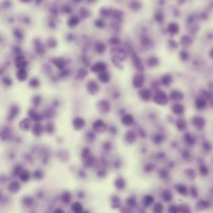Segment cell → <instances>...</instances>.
I'll use <instances>...</instances> for the list:
<instances>
[{
	"mask_svg": "<svg viewBox=\"0 0 213 213\" xmlns=\"http://www.w3.org/2000/svg\"><path fill=\"white\" fill-rule=\"evenodd\" d=\"M95 25H98L97 27L98 28H103L104 27V22L101 21V20H97L95 22Z\"/></svg>",
	"mask_w": 213,
	"mask_h": 213,
	"instance_id": "f5cc1de1",
	"label": "cell"
},
{
	"mask_svg": "<svg viewBox=\"0 0 213 213\" xmlns=\"http://www.w3.org/2000/svg\"><path fill=\"white\" fill-rule=\"evenodd\" d=\"M95 50L98 53L101 54V53H103V52L105 51V44L103 43L99 42V43H97L95 44Z\"/></svg>",
	"mask_w": 213,
	"mask_h": 213,
	"instance_id": "f1b7e54d",
	"label": "cell"
},
{
	"mask_svg": "<svg viewBox=\"0 0 213 213\" xmlns=\"http://www.w3.org/2000/svg\"><path fill=\"white\" fill-rule=\"evenodd\" d=\"M71 210H72V212L74 213H82L84 212L83 211V206L78 202H76L72 203V205H71Z\"/></svg>",
	"mask_w": 213,
	"mask_h": 213,
	"instance_id": "e0dca14e",
	"label": "cell"
},
{
	"mask_svg": "<svg viewBox=\"0 0 213 213\" xmlns=\"http://www.w3.org/2000/svg\"><path fill=\"white\" fill-rule=\"evenodd\" d=\"M3 83L7 86H9V85H12V80L11 79L8 78V77H4L3 79Z\"/></svg>",
	"mask_w": 213,
	"mask_h": 213,
	"instance_id": "ee69618b",
	"label": "cell"
},
{
	"mask_svg": "<svg viewBox=\"0 0 213 213\" xmlns=\"http://www.w3.org/2000/svg\"><path fill=\"white\" fill-rule=\"evenodd\" d=\"M41 98L39 97V96H35L34 97V100H33V103H34V105H35L36 106H37V105H39V104L41 103Z\"/></svg>",
	"mask_w": 213,
	"mask_h": 213,
	"instance_id": "f907efd6",
	"label": "cell"
},
{
	"mask_svg": "<svg viewBox=\"0 0 213 213\" xmlns=\"http://www.w3.org/2000/svg\"><path fill=\"white\" fill-rule=\"evenodd\" d=\"M19 178H20V180H21L22 182H23V183L28 182L29 180V178H30V173H29L28 171L26 170V169H23L21 172L20 175H19Z\"/></svg>",
	"mask_w": 213,
	"mask_h": 213,
	"instance_id": "7402d4cb",
	"label": "cell"
},
{
	"mask_svg": "<svg viewBox=\"0 0 213 213\" xmlns=\"http://www.w3.org/2000/svg\"><path fill=\"white\" fill-rule=\"evenodd\" d=\"M22 168L20 166H17L15 167L14 169V175H20L22 172Z\"/></svg>",
	"mask_w": 213,
	"mask_h": 213,
	"instance_id": "f6af8a7d",
	"label": "cell"
},
{
	"mask_svg": "<svg viewBox=\"0 0 213 213\" xmlns=\"http://www.w3.org/2000/svg\"><path fill=\"white\" fill-rule=\"evenodd\" d=\"M105 68H106V66H105V64L104 62H98L95 63V64L91 66V71H92V72H94V73L99 74V73H101V72L105 71Z\"/></svg>",
	"mask_w": 213,
	"mask_h": 213,
	"instance_id": "5b68a950",
	"label": "cell"
},
{
	"mask_svg": "<svg viewBox=\"0 0 213 213\" xmlns=\"http://www.w3.org/2000/svg\"><path fill=\"white\" fill-rule=\"evenodd\" d=\"M34 177H35L36 178H37V179H40V178H43V173H42V172H40V171H37V172H35Z\"/></svg>",
	"mask_w": 213,
	"mask_h": 213,
	"instance_id": "816d5d0a",
	"label": "cell"
},
{
	"mask_svg": "<svg viewBox=\"0 0 213 213\" xmlns=\"http://www.w3.org/2000/svg\"><path fill=\"white\" fill-rule=\"evenodd\" d=\"M28 114L30 119L32 120L33 121H35V122H37V123H38L39 121L42 120V115L39 114L38 113H37L34 110H30Z\"/></svg>",
	"mask_w": 213,
	"mask_h": 213,
	"instance_id": "9a60e30c",
	"label": "cell"
},
{
	"mask_svg": "<svg viewBox=\"0 0 213 213\" xmlns=\"http://www.w3.org/2000/svg\"><path fill=\"white\" fill-rule=\"evenodd\" d=\"M96 107H97V110H99V112L104 114L109 113V111L110 110V103L107 100H105V99L98 101L97 104H96Z\"/></svg>",
	"mask_w": 213,
	"mask_h": 213,
	"instance_id": "6da1fadb",
	"label": "cell"
},
{
	"mask_svg": "<svg viewBox=\"0 0 213 213\" xmlns=\"http://www.w3.org/2000/svg\"><path fill=\"white\" fill-rule=\"evenodd\" d=\"M162 141H163V137H162V135H158L154 137V142L157 143H161Z\"/></svg>",
	"mask_w": 213,
	"mask_h": 213,
	"instance_id": "c3c4849f",
	"label": "cell"
},
{
	"mask_svg": "<svg viewBox=\"0 0 213 213\" xmlns=\"http://www.w3.org/2000/svg\"><path fill=\"white\" fill-rule=\"evenodd\" d=\"M172 110L176 114H181L183 112V107L181 105H175L172 108Z\"/></svg>",
	"mask_w": 213,
	"mask_h": 213,
	"instance_id": "d6a6232c",
	"label": "cell"
},
{
	"mask_svg": "<svg viewBox=\"0 0 213 213\" xmlns=\"http://www.w3.org/2000/svg\"><path fill=\"white\" fill-rule=\"evenodd\" d=\"M88 74V71H86V69L84 68V67H81L80 68L78 71V76L80 79H84L87 76Z\"/></svg>",
	"mask_w": 213,
	"mask_h": 213,
	"instance_id": "836d02e7",
	"label": "cell"
},
{
	"mask_svg": "<svg viewBox=\"0 0 213 213\" xmlns=\"http://www.w3.org/2000/svg\"><path fill=\"white\" fill-rule=\"evenodd\" d=\"M35 46H36V51L38 52V53H43L44 52V48H43L42 43L38 41H36L35 42Z\"/></svg>",
	"mask_w": 213,
	"mask_h": 213,
	"instance_id": "d590c367",
	"label": "cell"
},
{
	"mask_svg": "<svg viewBox=\"0 0 213 213\" xmlns=\"http://www.w3.org/2000/svg\"><path fill=\"white\" fill-rule=\"evenodd\" d=\"M178 211L180 213H190L191 209L187 204H181L178 206Z\"/></svg>",
	"mask_w": 213,
	"mask_h": 213,
	"instance_id": "f546056e",
	"label": "cell"
},
{
	"mask_svg": "<svg viewBox=\"0 0 213 213\" xmlns=\"http://www.w3.org/2000/svg\"><path fill=\"white\" fill-rule=\"evenodd\" d=\"M168 213H178L179 211H178V206H175V205H171L169 207H168Z\"/></svg>",
	"mask_w": 213,
	"mask_h": 213,
	"instance_id": "60d3db41",
	"label": "cell"
},
{
	"mask_svg": "<svg viewBox=\"0 0 213 213\" xmlns=\"http://www.w3.org/2000/svg\"><path fill=\"white\" fill-rule=\"evenodd\" d=\"M98 78L103 83H107L110 80V75L107 71H103L101 73L98 74Z\"/></svg>",
	"mask_w": 213,
	"mask_h": 213,
	"instance_id": "d6986e66",
	"label": "cell"
},
{
	"mask_svg": "<svg viewBox=\"0 0 213 213\" xmlns=\"http://www.w3.org/2000/svg\"><path fill=\"white\" fill-rule=\"evenodd\" d=\"M193 123H194V124H195L196 126H197L198 128L202 127V126L204 125V121H203V120H201V119H199V118L195 119L194 121H193Z\"/></svg>",
	"mask_w": 213,
	"mask_h": 213,
	"instance_id": "f35d334b",
	"label": "cell"
},
{
	"mask_svg": "<svg viewBox=\"0 0 213 213\" xmlns=\"http://www.w3.org/2000/svg\"><path fill=\"white\" fill-rule=\"evenodd\" d=\"M43 130H44L43 126L41 124H39V123H37L36 124H34V126L32 127V129L33 135H36V136H40V135H42Z\"/></svg>",
	"mask_w": 213,
	"mask_h": 213,
	"instance_id": "5bb4252c",
	"label": "cell"
},
{
	"mask_svg": "<svg viewBox=\"0 0 213 213\" xmlns=\"http://www.w3.org/2000/svg\"><path fill=\"white\" fill-rule=\"evenodd\" d=\"M143 84V77L141 74H138L136 75L134 80H133V85H135V88H139L141 87Z\"/></svg>",
	"mask_w": 213,
	"mask_h": 213,
	"instance_id": "8fae6325",
	"label": "cell"
},
{
	"mask_svg": "<svg viewBox=\"0 0 213 213\" xmlns=\"http://www.w3.org/2000/svg\"><path fill=\"white\" fill-rule=\"evenodd\" d=\"M164 212V206L160 202H157L154 204L153 208V213H163Z\"/></svg>",
	"mask_w": 213,
	"mask_h": 213,
	"instance_id": "4316f807",
	"label": "cell"
},
{
	"mask_svg": "<svg viewBox=\"0 0 213 213\" xmlns=\"http://www.w3.org/2000/svg\"><path fill=\"white\" fill-rule=\"evenodd\" d=\"M121 121L122 124H124L125 126H129L134 123V117L131 114H125L122 117Z\"/></svg>",
	"mask_w": 213,
	"mask_h": 213,
	"instance_id": "4fadbf2b",
	"label": "cell"
},
{
	"mask_svg": "<svg viewBox=\"0 0 213 213\" xmlns=\"http://www.w3.org/2000/svg\"><path fill=\"white\" fill-rule=\"evenodd\" d=\"M135 139H136V137H135V133L133 131H128V133L126 134V135H125V139L129 143H132L135 142Z\"/></svg>",
	"mask_w": 213,
	"mask_h": 213,
	"instance_id": "484cf974",
	"label": "cell"
},
{
	"mask_svg": "<svg viewBox=\"0 0 213 213\" xmlns=\"http://www.w3.org/2000/svg\"><path fill=\"white\" fill-rule=\"evenodd\" d=\"M177 125H178V128L180 129V130H183L185 128V122L183 120H179V121L178 122V124H177Z\"/></svg>",
	"mask_w": 213,
	"mask_h": 213,
	"instance_id": "7bdbcfd3",
	"label": "cell"
},
{
	"mask_svg": "<svg viewBox=\"0 0 213 213\" xmlns=\"http://www.w3.org/2000/svg\"><path fill=\"white\" fill-rule=\"evenodd\" d=\"M172 198V195L169 190H165L164 192H163V199H164L165 202H170Z\"/></svg>",
	"mask_w": 213,
	"mask_h": 213,
	"instance_id": "1f68e13d",
	"label": "cell"
},
{
	"mask_svg": "<svg viewBox=\"0 0 213 213\" xmlns=\"http://www.w3.org/2000/svg\"><path fill=\"white\" fill-rule=\"evenodd\" d=\"M61 200H62V202H64V203H66V204L69 203L71 200V193L68 192H63V193L62 194V196H61Z\"/></svg>",
	"mask_w": 213,
	"mask_h": 213,
	"instance_id": "cb8c5ba5",
	"label": "cell"
},
{
	"mask_svg": "<svg viewBox=\"0 0 213 213\" xmlns=\"http://www.w3.org/2000/svg\"><path fill=\"white\" fill-rule=\"evenodd\" d=\"M180 95H181V93L177 92V91H172L171 94V98L174 100H177V99H179L181 98Z\"/></svg>",
	"mask_w": 213,
	"mask_h": 213,
	"instance_id": "b9f144b4",
	"label": "cell"
},
{
	"mask_svg": "<svg viewBox=\"0 0 213 213\" xmlns=\"http://www.w3.org/2000/svg\"><path fill=\"white\" fill-rule=\"evenodd\" d=\"M199 171L202 175H207L208 174V168L205 165H201L199 168Z\"/></svg>",
	"mask_w": 213,
	"mask_h": 213,
	"instance_id": "ab89813d",
	"label": "cell"
},
{
	"mask_svg": "<svg viewBox=\"0 0 213 213\" xmlns=\"http://www.w3.org/2000/svg\"><path fill=\"white\" fill-rule=\"evenodd\" d=\"M82 213H90V212H83Z\"/></svg>",
	"mask_w": 213,
	"mask_h": 213,
	"instance_id": "9f6ffc18",
	"label": "cell"
},
{
	"mask_svg": "<svg viewBox=\"0 0 213 213\" xmlns=\"http://www.w3.org/2000/svg\"><path fill=\"white\" fill-rule=\"evenodd\" d=\"M176 189H177V192L181 195V196H183V197H186L187 196V187L184 186V185L179 184L176 187Z\"/></svg>",
	"mask_w": 213,
	"mask_h": 213,
	"instance_id": "ffe728a7",
	"label": "cell"
},
{
	"mask_svg": "<svg viewBox=\"0 0 213 213\" xmlns=\"http://www.w3.org/2000/svg\"><path fill=\"white\" fill-rule=\"evenodd\" d=\"M93 128L96 133L102 134V133H105L107 130V126L104 121L98 120L93 123Z\"/></svg>",
	"mask_w": 213,
	"mask_h": 213,
	"instance_id": "7a4b0ae2",
	"label": "cell"
},
{
	"mask_svg": "<svg viewBox=\"0 0 213 213\" xmlns=\"http://www.w3.org/2000/svg\"><path fill=\"white\" fill-rule=\"evenodd\" d=\"M23 202H24L26 205L30 206V205H32V200L30 198V197H25L24 200H23Z\"/></svg>",
	"mask_w": 213,
	"mask_h": 213,
	"instance_id": "681fc988",
	"label": "cell"
},
{
	"mask_svg": "<svg viewBox=\"0 0 213 213\" xmlns=\"http://www.w3.org/2000/svg\"><path fill=\"white\" fill-rule=\"evenodd\" d=\"M32 127V123H31V120L30 119H23L22 120L20 121L19 123V128L24 130V131H28L29 129Z\"/></svg>",
	"mask_w": 213,
	"mask_h": 213,
	"instance_id": "9c48e42d",
	"label": "cell"
},
{
	"mask_svg": "<svg viewBox=\"0 0 213 213\" xmlns=\"http://www.w3.org/2000/svg\"><path fill=\"white\" fill-rule=\"evenodd\" d=\"M18 112H19V109H18V107L16 106H13L11 109H10V111H9V115H8V119L9 120H12V119H14L15 118L18 114Z\"/></svg>",
	"mask_w": 213,
	"mask_h": 213,
	"instance_id": "603a6c76",
	"label": "cell"
},
{
	"mask_svg": "<svg viewBox=\"0 0 213 213\" xmlns=\"http://www.w3.org/2000/svg\"><path fill=\"white\" fill-rule=\"evenodd\" d=\"M168 31L171 33H177L178 32V27L176 23H171L168 26Z\"/></svg>",
	"mask_w": 213,
	"mask_h": 213,
	"instance_id": "e575fe53",
	"label": "cell"
},
{
	"mask_svg": "<svg viewBox=\"0 0 213 213\" xmlns=\"http://www.w3.org/2000/svg\"><path fill=\"white\" fill-rule=\"evenodd\" d=\"M85 122L81 117H76L72 120V126L76 130H80L85 127Z\"/></svg>",
	"mask_w": 213,
	"mask_h": 213,
	"instance_id": "277c9868",
	"label": "cell"
},
{
	"mask_svg": "<svg viewBox=\"0 0 213 213\" xmlns=\"http://www.w3.org/2000/svg\"><path fill=\"white\" fill-rule=\"evenodd\" d=\"M114 185L115 187L120 189V190H122L125 187V181L123 179V178H118L116 179V181L114 182Z\"/></svg>",
	"mask_w": 213,
	"mask_h": 213,
	"instance_id": "d4e9b609",
	"label": "cell"
},
{
	"mask_svg": "<svg viewBox=\"0 0 213 213\" xmlns=\"http://www.w3.org/2000/svg\"><path fill=\"white\" fill-rule=\"evenodd\" d=\"M153 202H154V198L152 196H150V195H146L143 197V205H144L145 207H149Z\"/></svg>",
	"mask_w": 213,
	"mask_h": 213,
	"instance_id": "44dd1931",
	"label": "cell"
},
{
	"mask_svg": "<svg viewBox=\"0 0 213 213\" xmlns=\"http://www.w3.org/2000/svg\"><path fill=\"white\" fill-rule=\"evenodd\" d=\"M52 63L55 65L59 70H63L65 68V66H66V62H65V60L62 59V58H60V57L53 59L52 60Z\"/></svg>",
	"mask_w": 213,
	"mask_h": 213,
	"instance_id": "7c38bea8",
	"label": "cell"
},
{
	"mask_svg": "<svg viewBox=\"0 0 213 213\" xmlns=\"http://www.w3.org/2000/svg\"><path fill=\"white\" fill-rule=\"evenodd\" d=\"M53 213H65V212L62 210V209H61V208H58V209H56L55 211H54V212Z\"/></svg>",
	"mask_w": 213,
	"mask_h": 213,
	"instance_id": "11a10c76",
	"label": "cell"
},
{
	"mask_svg": "<svg viewBox=\"0 0 213 213\" xmlns=\"http://www.w3.org/2000/svg\"><path fill=\"white\" fill-rule=\"evenodd\" d=\"M196 207L198 211H204L208 207V203L205 200H199L196 204Z\"/></svg>",
	"mask_w": 213,
	"mask_h": 213,
	"instance_id": "ac0fdd59",
	"label": "cell"
},
{
	"mask_svg": "<svg viewBox=\"0 0 213 213\" xmlns=\"http://www.w3.org/2000/svg\"><path fill=\"white\" fill-rule=\"evenodd\" d=\"M39 84H40V82H39L38 79L37 78H32L29 82V85L32 88H37L39 85Z\"/></svg>",
	"mask_w": 213,
	"mask_h": 213,
	"instance_id": "8d00e7d4",
	"label": "cell"
},
{
	"mask_svg": "<svg viewBox=\"0 0 213 213\" xmlns=\"http://www.w3.org/2000/svg\"><path fill=\"white\" fill-rule=\"evenodd\" d=\"M139 95H140L141 98L144 99V100H148V99H149L150 95H151L150 91H149V90H147V89H143V90H142V91L139 92Z\"/></svg>",
	"mask_w": 213,
	"mask_h": 213,
	"instance_id": "4dcf8cb0",
	"label": "cell"
},
{
	"mask_svg": "<svg viewBox=\"0 0 213 213\" xmlns=\"http://www.w3.org/2000/svg\"><path fill=\"white\" fill-rule=\"evenodd\" d=\"M171 81V76H165L164 78H163V83L164 85H168L169 82Z\"/></svg>",
	"mask_w": 213,
	"mask_h": 213,
	"instance_id": "bcb514c9",
	"label": "cell"
},
{
	"mask_svg": "<svg viewBox=\"0 0 213 213\" xmlns=\"http://www.w3.org/2000/svg\"><path fill=\"white\" fill-rule=\"evenodd\" d=\"M79 22H80V19L76 16H72L67 22V24H68L69 27H75V26H76L78 24Z\"/></svg>",
	"mask_w": 213,
	"mask_h": 213,
	"instance_id": "83f0119b",
	"label": "cell"
},
{
	"mask_svg": "<svg viewBox=\"0 0 213 213\" xmlns=\"http://www.w3.org/2000/svg\"><path fill=\"white\" fill-rule=\"evenodd\" d=\"M54 129H55V127H54V124H53L52 123L50 122V123H48V124H47V126H46V131H47L48 134L53 133Z\"/></svg>",
	"mask_w": 213,
	"mask_h": 213,
	"instance_id": "74e56055",
	"label": "cell"
},
{
	"mask_svg": "<svg viewBox=\"0 0 213 213\" xmlns=\"http://www.w3.org/2000/svg\"><path fill=\"white\" fill-rule=\"evenodd\" d=\"M28 77V72L26 69H20L17 72V78L20 81H25Z\"/></svg>",
	"mask_w": 213,
	"mask_h": 213,
	"instance_id": "30bf717a",
	"label": "cell"
},
{
	"mask_svg": "<svg viewBox=\"0 0 213 213\" xmlns=\"http://www.w3.org/2000/svg\"><path fill=\"white\" fill-rule=\"evenodd\" d=\"M116 48H117L119 52H117V51L114 50V48H113V49L111 50V52H114V54H113V55H114V57H116V58H118V59H120V60H124V59L125 58V56H126L124 51L123 49L119 48V47H116Z\"/></svg>",
	"mask_w": 213,
	"mask_h": 213,
	"instance_id": "2e32d148",
	"label": "cell"
},
{
	"mask_svg": "<svg viewBox=\"0 0 213 213\" xmlns=\"http://www.w3.org/2000/svg\"><path fill=\"white\" fill-rule=\"evenodd\" d=\"M28 62L26 61V59L22 56H19L15 59V66H17V68L20 69H25V67L27 66Z\"/></svg>",
	"mask_w": 213,
	"mask_h": 213,
	"instance_id": "8992f818",
	"label": "cell"
},
{
	"mask_svg": "<svg viewBox=\"0 0 213 213\" xmlns=\"http://www.w3.org/2000/svg\"><path fill=\"white\" fill-rule=\"evenodd\" d=\"M154 101L159 105H166L168 103V97L164 93H158L154 97Z\"/></svg>",
	"mask_w": 213,
	"mask_h": 213,
	"instance_id": "52a82bcc",
	"label": "cell"
},
{
	"mask_svg": "<svg viewBox=\"0 0 213 213\" xmlns=\"http://www.w3.org/2000/svg\"><path fill=\"white\" fill-rule=\"evenodd\" d=\"M192 195L193 197H197V191L194 188L192 189Z\"/></svg>",
	"mask_w": 213,
	"mask_h": 213,
	"instance_id": "db71d44e",
	"label": "cell"
},
{
	"mask_svg": "<svg viewBox=\"0 0 213 213\" xmlns=\"http://www.w3.org/2000/svg\"><path fill=\"white\" fill-rule=\"evenodd\" d=\"M7 190L11 193H17L18 192H19L20 190V184L18 182H16L14 181L12 183H10L9 184L7 185Z\"/></svg>",
	"mask_w": 213,
	"mask_h": 213,
	"instance_id": "ba28073f",
	"label": "cell"
},
{
	"mask_svg": "<svg viewBox=\"0 0 213 213\" xmlns=\"http://www.w3.org/2000/svg\"><path fill=\"white\" fill-rule=\"evenodd\" d=\"M127 204H128V206H135V204H136V202H135V200L134 197H131V198H128V200H127Z\"/></svg>",
	"mask_w": 213,
	"mask_h": 213,
	"instance_id": "7dc6e473",
	"label": "cell"
},
{
	"mask_svg": "<svg viewBox=\"0 0 213 213\" xmlns=\"http://www.w3.org/2000/svg\"><path fill=\"white\" fill-rule=\"evenodd\" d=\"M86 89H87V91L90 93L91 95H96L99 91V87L98 84L95 80H90L87 83Z\"/></svg>",
	"mask_w": 213,
	"mask_h": 213,
	"instance_id": "3957f363",
	"label": "cell"
}]
</instances>
